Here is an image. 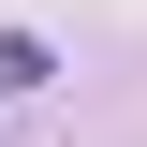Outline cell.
<instances>
[{"label": "cell", "instance_id": "6da1fadb", "mask_svg": "<svg viewBox=\"0 0 147 147\" xmlns=\"http://www.w3.org/2000/svg\"><path fill=\"white\" fill-rule=\"evenodd\" d=\"M44 74H59V44H44V30H0V103H30Z\"/></svg>", "mask_w": 147, "mask_h": 147}]
</instances>
